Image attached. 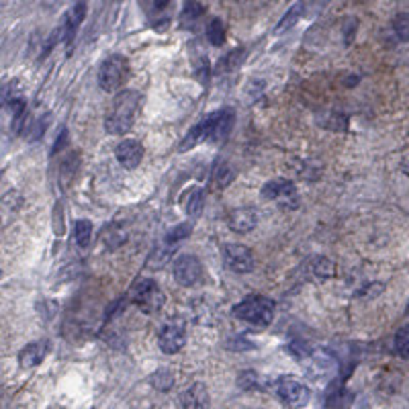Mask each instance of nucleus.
Listing matches in <instances>:
<instances>
[{
	"instance_id": "f257e3e1",
	"label": "nucleus",
	"mask_w": 409,
	"mask_h": 409,
	"mask_svg": "<svg viewBox=\"0 0 409 409\" xmlns=\"http://www.w3.org/2000/svg\"><path fill=\"white\" fill-rule=\"evenodd\" d=\"M141 109V95L137 90H123L113 98L107 117H105V129L111 136H123L131 131L136 125V119Z\"/></svg>"
},
{
	"instance_id": "f03ea898",
	"label": "nucleus",
	"mask_w": 409,
	"mask_h": 409,
	"mask_svg": "<svg viewBox=\"0 0 409 409\" xmlns=\"http://www.w3.org/2000/svg\"><path fill=\"white\" fill-rule=\"evenodd\" d=\"M276 303L264 295H252L234 307V317L256 328H268L273 324Z\"/></svg>"
},
{
	"instance_id": "7ed1b4c3",
	"label": "nucleus",
	"mask_w": 409,
	"mask_h": 409,
	"mask_svg": "<svg viewBox=\"0 0 409 409\" xmlns=\"http://www.w3.org/2000/svg\"><path fill=\"white\" fill-rule=\"evenodd\" d=\"M131 74V66H129V59L121 54H115L111 58H107L100 64V70H98V86L105 90V93H117L119 88L129 80Z\"/></svg>"
},
{
	"instance_id": "20e7f679",
	"label": "nucleus",
	"mask_w": 409,
	"mask_h": 409,
	"mask_svg": "<svg viewBox=\"0 0 409 409\" xmlns=\"http://www.w3.org/2000/svg\"><path fill=\"white\" fill-rule=\"evenodd\" d=\"M129 301H131V305H136L137 309H141L143 313H156L164 307L166 295L154 278H143L131 289Z\"/></svg>"
},
{
	"instance_id": "39448f33",
	"label": "nucleus",
	"mask_w": 409,
	"mask_h": 409,
	"mask_svg": "<svg viewBox=\"0 0 409 409\" xmlns=\"http://www.w3.org/2000/svg\"><path fill=\"white\" fill-rule=\"evenodd\" d=\"M273 393L287 408H303L309 403V389L291 377H280L273 383Z\"/></svg>"
},
{
	"instance_id": "423d86ee",
	"label": "nucleus",
	"mask_w": 409,
	"mask_h": 409,
	"mask_svg": "<svg viewBox=\"0 0 409 409\" xmlns=\"http://www.w3.org/2000/svg\"><path fill=\"white\" fill-rule=\"evenodd\" d=\"M203 123V129H205V141H223L225 137H230L232 129H234L235 115L232 109H221V111H215L207 119L201 121Z\"/></svg>"
},
{
	"instance_id": "0eeeda50",
	"label": "nucleus",
	"mask_w": 409,
	"mask_h": 409,
	"mask_svg": "<svg viewBox=\"0 0 409 409\" xmlns=\"http://www.w3.org/2000/svg\"><path fill=\"white\" fill-rule=\"evenodd\" d=\"M172 273H174L176 283L182 285V287H196L203 280V276H205L201 260L196 256H193V254L178 256L174 260Z\"/></svg>"
},
{
	"instance_id": "6e6552de",
	"label": "nucleus",
	"mask_w": 409,
	"mask_h": 409,
	"mask_svg": "<svg viewBox=\"0 0 409 409\" xmlns=\"http://www.w3.org/2000/svg\"><path fill=\"white\" fill-rule=\"evenodd\" d=\"M262 196L266 201H276L283 209L297 207V186L289 178H274L262 186Z\"/></svg>"
},
{
	"instance_id": "1a4fd4ad",
	"label": "nucleus",
	"mask_w": 409,
	"mask_h": 409,
	"mask_svg": "<svg viewBox=\"0 0 409 409\" xmlns=\"http://www.w3.org/2000/svg\"><path fill=\"white\" fill-rule=\"evenodd\" d=\"M223 262L230 271L237 274L252 273L254 264H256L254 252L244 244H227L223 248Z\"/></svg>"
},
{
	"instance_id": "9d476101",
	"label": "nucleus",
	"mask_w": 409,
	"mask_h": 409,
	"mask_svg": "<svg viewBox=\"0 0 409 409\" xmlns=\"http://www.w3.org/2000/svg\"><path fill=\"white\" fill-rule=\"evenodd\" d=\"M186 344V331L182 326L168 324L158 333V346L164 354H178Z\"/></svg>"
},
{
	"instance_id": "9b49d317",
	"label": "nucleus",
	"mask_w": 409,
	"mask_h": 409,
	"mask_svg": "<svg viewBox=\"0 0 409 409\" xmlns=\"http://www.w3.org/2000/svg\"><path fill=\"white\" fill-rule=\"evenodd\" d=\"M84 17H86V2L78 0V2L66 13L61 25L58 27L59 35H61V43H70V41L74 40V35H76V31H78V27L82 25Z\"/></svg>"
},
{
	"instance_id": "f8f14e48",
	"label": "nucleus",
	"mask_w": 409,
	"mask_h": 409,
	"mask_svg": "<svg viewBox=\"0 0 409 409\" xmlns=\"http://www.w3.org/2000/svg\"><path fill=\"white\" fill-rule=\"evenodd\" d=\"M115 156H117L119 164L123 168L136 170L137 166L141 164V160H143V146L137 139H125L117 146Z\"/></svg>"
},
{
	"instance_id": "ddd939ff",
	"label": "nucleus",
	"mask_w": 409,
	"mask_h": 409,
	"mask_svg": "<svg viewBox=\"0 0 409 409\" xmlns=\"http://www.w3.org/2000/svg\"><path fill=\"white\" fill-rule=\"evenodd\" d=\"M49 352H52V342H47V340L31 342V344H27V346L19 352V364L23 369L40 367Z\"/></svg>"
},
{
	"instance_id": "4468645a",
	"label": "nucleus",
	"mask_w": 409,
	"mask_h": 409,
	"mask_svg": "<svg viewBox=\"0 0 409 409\" xmlns=\"http://www.w3.org/2000/svg\"><path fill=\"white\" fill-rule=\"evenodd\" d=\"M227 223L237 234H248L256 227L258 217H256V211L252 207H239V209H234L232 213L227 215Z\"/></svg>"
},
{
	"instance_id": "2eb2a0df",
	"label": "nucleus",
	"mask_w": 409,
	"mask_h": 409,
	"mask_svg": "<svg viewBox=\"0 0 409 409\" xmlns=\"http://www.w3.org/2000/svg\"><path fill=\"white\" fill-rule=\"evenodd\" d=\"M235 178V170L225 162V160H217L213 164V170L209 176V186L211 191H223L227 189Z\"/></svg>"
},
{
	"instance_id": "dca6fc26",
	"label": "nucleus",
	"mask_w": 409,
	"mask_h": 409,
	"mask_svg": "<svg viewBox=\"0 0 409 409\" xmlns=\"http://www.w3.org/2000/svg\"><path fill=\"white\" fill-rule=\"evenodd\" d=\"M180 405L189 409H201L209 405V391L203 383H195L189 389L182 393L180 397Z\"/></svg>"
},
{
	"instance_id": "f3484780",
	"label": "nucleus",
	"mask_w": 409,
	"mask_h": 409,
	"mask_svg": "<svg viewBox=\"0 0 409 409\" xmlns=\"http://www.w3.org/2000/svg\"><path fill=\"white\" fill-rule=\"evenodd\" d=\"M203 15H205V6L198 0H186L182 11H180V27L193 29Z\"/></svg>"
},
{
	"instance_id": "a211bd4d",
	"label": "nucleus",
	"mask_w": 409,
	"mask_h": 409,
	"mask_svg": "<svg viewBox=\"0 0 409 409\" xmlns=\"http://www.w3.org/2000/svg\"><path fill=\"white\" fill-rule=\"evenodd\" d=\"M100 239H102V244H105L109 250H117V248H121V246L127 242V232L123 230L121 223H111V225H107V227L102 230Z\"/></svg>"
},
{
	"instance_id": "6ab92c4d",
	"label": "nucleus",
	"mask_w": 409,
	"mask_h": 409,
	"mask_svg": "<svg viewBox=\"0 0 409 409\" xmlns=\"http://www.w3.org/2000/svg\"><path fill=\"white\" fill-rule=\"evenodd\" d=\"M182 205H184V209H186V213L191 215H201L203 211V205H205V193L201 191V189H191L184 198H182Z\"/></svg>"
},
{
	"instance_id": "aec40b11",
	"label": "nucleus",
	"mask_w": 409,
	"mask_h": 409,
	"mask_svg": "<svg viewBox=\"0 0 409 409\" xmlns=\"http://www.w3.org/2000/svg\"><path fill=\"white\" fill-rule=\"evenodd\" d=\"M207 40L215 47H221L225 40H227V31H225V25L221 19H211L207 23Z\"/></svg>"
},
{
	"instance_id": "412c9836",
	"label": "nucleus",
	"mask_w": 409,
	"mask_h": 409,
	"mask_svg": "<svg viewBox=\"0 0 409 409\" xmlns=\"http://www.w3.org/2000/svg\"><path fill=\"white\" fill-rule=\"evenodd\" d=\"M309 271H312L313 278L326 280V278H330L331 274H333V262L328 260V258H324V256H317V258L309 260Z\"/></svg>"
},
{
	"instance_id": "4be33fe9",
	"label": "nucleus",
	"mask_w": 409,
	"mask_h": 409,
	"mask_svg": "<svg viewBox=\"0 0 409 409\" xmlns=\"http://www.w3.org/2000/svg\"><path fill=\"white\" fill-rule=\"evenodd\" d=\"M150 383H152V387L160 393H166V391H170L174 387V372L168 369H160L156 370L152 377H150Z\"/></svg>"
},
{
	"instance_id": "5701e85b",
	"label": "nucleus",
	"mask_w": 409,
	"mask_h": 409,
	"mask_svg": "<svg viewBox=\"0 0 409 409\" xmlns=\"http://www.w3.org/2000/svg\"><path fill=\"white\" fill-rule=\"evenodd\" d=\"M319 125L321 127H326V129H330V131H344L346 127H348V119L346 115H342V113H324L321 117H319Z\"/></svg>"
},
{
	"instance_id": "b1692460",
	"label": "nucleus",
	"mask_w": 409,
	"mask_h": 409,
	"mask_svg": "<svg viewBox=\"0 0 409 409\" xmlns=\"http://www.w3.org/2000/svg\"><path fill=\"white\" fill-rule=\"evenodd\" d=\"M74 235H76V242H78L80 248H88V246H90V239H93V223H90L88 219L76 221Z\"/></svg>"
},
{
	"instance_id": "393cba45",
	"label": "nucleus",
	"mask_w": 409,
	"mask_h": 409,
	"mask_svg": "<svg viewBox=\"0 0 409 409\" xmlns=\"http://www.w3.org/2000/svg\"><path fill=\"white\" fill-rule=\"evenodd\" d=\"M201 141H205V129H203V123H198V125H195L189 134H186V137L180 141V152H189V150H193V148H196V143H201Z\"/></svg>"
},
{
	"instance_id": "a878e982",
	"label": "nucleus",
	"mask_w": 409,
	"mask_h": 409,
	"mask_svg": "<svg viewBox=\"0 0 409 409\" xmlns=\"http://www.w3.org/2000/svg\"><path fill=\"white\" fill-rule=\"evenodd\" d=\"M237 387L242 391H256L260 389V377L254 370H242L237 374Z\"/></svg>"
},
{
	"instance_id": "bb28decb",
	"label": "nucleus",
	"mask_w": 409,
	"mask_h": 409,
	"mask_svg": "<svg viewBox=\"0 0 409 409\" xmlns=\"http://www.w3.org/2000/svg\"><path fill=\"white\" fill-rule=\"evenodd\" d=\"M246 56V52L239 47V49H235L232 54H227L225 58L219 59V64H217V72H227V70H235L237 66H239V61L244 59Z\"/></svg>"
},
{
	"instance_id": "cd10ccee",
	"label": "nucleus",
	"mask_w": 409,
	"mask_h": 409,
	"mask_svg": "<svg viewBox=\"0 0 409 409\" xmlns=\"http://www.w3.org/2000/svg\"><path fill=\"white\" fill-rule=\"evenodd\" d=\"M191 235V223H180V225H174L172 230H168V234H166V246L172 250L174 248V244H178L180 239H184V237H189Z\"/></svg>"
},
{
	"instance_id": "c85d7f7f",
	"label": "nucleus",
	"mask_w": 409,
	"mask_h": 409,
	"mask_svg": "<svg viewBox=\"0 0 409 409\" xmlns=\"http://www.w3.org/2000/svg\"><path fill=\"white\" fill-rule=\"evenodd\" d=\"M395 350L405 360L409 358V328L403 326L401 330L395 333Z\"/></svg>"
},
{
	"instance_id": "c756f323",
	"label": "nucleus",
	"mask_w": 409,
	"mask_h": 409,
	"mask_svg": "<svg viewBox=\"0 0 409 409\" xmlns=\"http://www.w3.org/2000/svg\"><path fill=\"white\" fill-rule=\"evenodd\" d=\"M301 8H303L301 4H297V6H292L291 11H289V13H287V15L283 17V20H280L278 25H276V29H274V33L278 35V33H283V31H287V29H291L292 25H295V23L299 20V17H301Z\"/></svg>"
},
{
	"instance_id": "7c9ffc66",
	"label": "nucleus",
	"mask_w": 409,
	"mask_h": 409,
	"mask_svg": "<svg viewBox=\"0 0 409 409\" xmlns=\"http://www.w3.org/2000/svg\"><path fill=\"white\" fill-rule=\"evenodd\" d=\"M393 31H395V35L399 37V41L409 40V17L405 13H401V15H397V17L393 19Z\"/></svg>"
},
{
	"instance_id": "2f4dec72",
	"label": "nucleus",
	"mask_w": 409,
	"mask_h": 409,
	"mask_svg": "<svg viewBox=\"0 0 409 409\" xmlns=\"http://www.w3.org/2000/svg\"><path fill=\"white\" fill-rule=\"evenodd\" d=\"M230 350H252L254 344L252 342H248V340H244V338H237V340H227V344H225Z\"/></svg>"
},
{
	"instance_id": "473e14b6",
	"label": "nucleus",
	"mask_w": 409,
	"mask_h": 409,
	"mask_svg": "<svg viewBox=\"0 0 409 409\" xmlns=\"http://www.w3.org/2000/svg\"><path fill=\"white\" fill-rule=\"evenodd\" d=\"M356 29H358V20L350 17V19L344 23V37H346V43H352L354 35H356Z\"/></svg>"
},
{
	"instance_id": "72a5a7b5",
	"label": "nucleus",
	"mask_w": 409,
	"mask_h": 409,
	"mask_svg": "<svg viewBox=\"0 0 409 409\" xmlns=\"http://www.w3.org/2000/svg\"><path fill=\"white\" fill-rule=\"evenodd\" d=\"M172 0H150V11L156 13V15H162L168 6H170Z\"/></svg>"
},
{
	"instance_id": "f704fd0d",
	"label": "nucleus",
	"mask_w": 409,
	"mask_h": 409,
	"mask_svg": "<svg viewBox=\"0 0 409 409\" xmlns=\"http://www.w3.org/2000/svg\"><path fill=\"white\" fill-rule=\"evenodd\" d=\"M66 143H68V129H61L59 137L56 139V143H54V148H52V154H58L59 150H64Z\"/></svg>"
},
{
	"instance_id": "c9c22d12",
	"label": "nucleus",
	"mask_w": 409,
	"mask_h": 409,
	"mask_svg": "<svg viewBox=\"0 0 409 409\" xmlns=\"http://www.w3.org/2000/svg\"><path fill=\"white\" fill-rule=\"evenodd\" d=\"M0 274H2V273H0Z\"/></svg>"
}]
</instances>
